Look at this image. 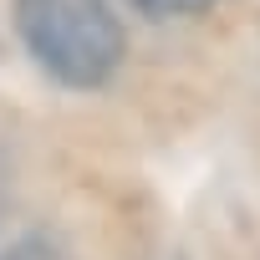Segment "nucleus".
I'll use <instances>...</instances> for the list:
<instances>
[{"label": "nucleus", "mask_w": 260, "mask_h": 260, "mask_svg": "<svg viewBox=\"0 0 260 260\" xmlns=\"http://www.w3.org/2000/svg\"><path fill=\"white\" fill-rule=\"evenodd\" d=\"M138 16H148V21H174V16H199V11H214V6H224V0H127Z\"/></svg>", "instance_id": "obj_2"}, {"label": "nucleus", "mask_w": 260, "mask_h": 260, "mask_svg": "<svg viewBox=\"0 0 260 260\" xmlns=\"http://www.w3.org/2000/svg\"><path fill=\"white\" fill-rule=\"evenodd\" d=\"M11 26L31 61L72 87H102L122 61V21L107 0H11Z\"/></svg>", "instance_id": "obj_1"}]
</instances>
